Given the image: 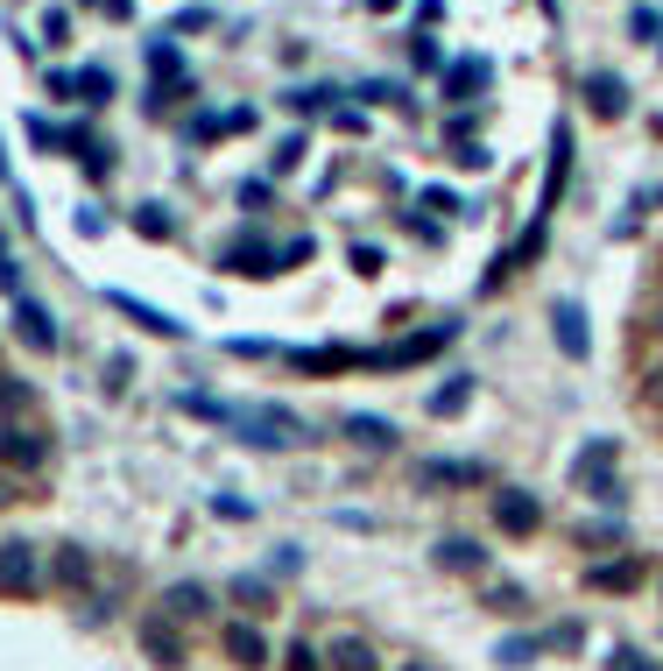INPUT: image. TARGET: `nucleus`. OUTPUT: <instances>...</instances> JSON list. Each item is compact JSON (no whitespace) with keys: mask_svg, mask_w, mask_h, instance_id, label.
<instances>
[{"mask_svg":"<svg viewBox=\"0 0 663 671\" xmlns=\"http://www.w3.org/2000/svg\"><path fill=\"white\" fill-rule=\"evenodd\" d=\"M226 431H240L248 445H311V424L304 417H290V410H276V403H233V424Z\"/></svg>","mask_w":663,"mask_h":671,"instance_id":"f257e3e1","label":"nucleus"},{"mask_svg":"<svg viewBox=\"0 0 663 671\" xmlns=\"http://www.w3.org/2000/svg\"><path fill=\"white\" fill-rule=\"evenodd\" d=\"M614 459H622V445H614V439H593V445L579 453V467H571V481H579L593 502H607V510L622 502V481H614Z\"/></svg>","mask_w":663,"mask_h":671,"instance_id":"f03ea898","label":"nucleus"},{"mask_svg":"<svg viewBox=\"0 0 663 671\" xmlns=\"http://www.w3.org/2000/svg\"><path fill=\"white\" fill-rule=\"evenodd\" d=\"M487 85H494L487 57H459V64L438 71V99H445V107H473V99H487Z\"/></svg>","mask_w":663,"mask_h":671,"instance_id":"7ed1b4c3","label":"nucleus"},{"mask_svg":"<svg viewBox=\"0 0 663 671\" xmlns=\"http://www.w3.org/2000/svg\"><path fill=\"white\" fill-rule=\"evenodd\" d=\"M14 339H22V347H36V354H57V339H64V333H57V311L50 304H43V297H14Z\"/></svg>","mask_w":663,"mask_h":671,"instance_id":"20e7f679","label":"nucleus"},{"mask_svg":"<svg viewBox=\"0 0 663 671\" xmlns=\"http://www.w3.org/2000/svg\"><path fill=\"white\" fill-rule=\"evenodd\" d=\"M551 339H557L565 361H586V354H593V333H586V304H579V297H557V304H551Z\"/></svg>","mask_w":663,"mask_h":671,"instance_id":"39448f33","label":"nucleus"},{"mask_svg":"<svg viewBox=\"0 0 663 671\" xmlns=\"http://www.w3.org/2000/svg\"><path fill=\"white\" fill-rule=\"evenodd\" d=\"M494 524H502L508 537H537V524H544V502H537L530 488H502V495H494Z\"/></svg>","mask_w":663,"mask_h":671,"instance_id":"423d86ee","label":"nucleus"},{"mask_svg":"<svg viewBox=\"0 0 663 671\" xmlns=\"http://www.w3.org/2000/svg\"><path fill=\"white\" fill-rule=\"evenodd\" d=\"M219 650H226L240 671H268V658H276V650H268V636L254 630V622H226V630H219Z\"/></svg>","mask_w":663,"mask_h":671,"instance_id":"0eeeda50","label":"nucleus"},{"mask_svg":"<svg viewBox=\"0 0 663 671\" xmlns=\"http://www.w3.org/2000/svg\"><path fill=\"white\" fill-rule=\"evenodd\" d=\"M565 184H571V128L557 121V128H551V170H544V205H537V219H551V213H557Z\"/></svg>","mask_w":663,"mask_h":671,"instance_id":"6e6552de","label":"nucleus"},{"mask_svg":"<svg viewBox=\"0 0 663 671\" xmlns=\"http://www.w3.org/2000/svg\"><path fill=\"white\" fill-rule=\"evenodd\" d=\"M451 339H459V319H445V325H424V333H410L402 347H388L382 361H388V368H417V361H431L438 347H451Z\"/></svg>","mask_w":663,"mask_h":671,"instance_id":"1a4fd4ad","label":"nucleus"},{"mask_svg":"<svg viewBox=\"0 0 663 671\" xmlns=\"http://www.w3.org/2000/svg\"><path fill=\"white\" fill-rule=\"evenodd\" d=\"M36 544H22V537H8L0 544V594H36Z\"/></svg>","mask_w":663,"mask_h":671,"instance_id":"9d476101","label":"nucleus"},{"mask_svg":"<svg viewBox=\"0 0 663 671\" xmlns=\"http://www.w3.org/2000/svg\"><path fill=\"white\" fill-rule=\"evenodd\" d=\"M579 93H586V107H593L600 121H622L628 113V79H614V71H586Z\"/></svg>","mask_w":663,"mask_h":671,"instance_id":"9b49d317","label":"nucleus"},{"mask_svg":"<svg viewBox=\"0 0 663 671\" xmlns=\"http://www.w3.org/2000/svg\"><path fill=\"white\" fill-rule=\"evenodd\" d=\"M205 615H213V587H198V579L162 587V622H205Z\"/></svg>","mask_w":663,"mask_h":671,"instance_id":"f8f14e48","label":"nucleus"},{"mask_svg":"<svg viewBox=\"0 0 663 671\" xmlns=\"http://www.w3.org/2000/svg\"><path fill=\"white\" fill-rule=\"evenodd\" d=\"M107 304L120 311V319H134V325H142V333H156V339H184V325H177L170 311L142 304V297H128V290H107Z\"/></svg>","mask_w":663,"mask_h":671,"instance_id":"ddd939ff","label":"nucleus"},{"mask_svg":"<svg viewBox=\"0 0 663 671\" xmlns=\"http://www.w3.org/2000/svg\"><path fill=\"white\" fill-rule=\"evenodd\" d=\"M219 268H240V276H276V248L254 241V233H240V241L219 248Z\"/></svg>","mask_w":663,"mask_h":671,"instance_id":"4468645a","label":"nucleus"},{"mask_svg":"<svg viewBox=\"0 0 663 671\" xmlns=\"http://www.w3.org/2000/svg\"><path fill=\"white\" fill-rule=\"evenodd\" d=\"M487 481V467H473V459H424L417 467V488H473Z\"/></svg>","mask_w":663,"mask_h":671,"instance_id":"2eb2a0df","label":"nucleus"},{"mask_svg":"<svg viewBox=\"0 0 663 671\" xmlns=\"http://www.w3.org/2000/svg\"><path fill=\"white\" fill-rule=\"evenodd\" d=\"M290 368H304V375H339V368H367V354H353V347H297Z\"/></svg>","mask_w":663,"mask_h":671,"instance_id":"dca6fc26","label":"nucleus"},{"mask_svg":"<svg viewBox=\"0 0 663 671\" xmlns=\"http://www.w3.org/2000/svg\"><path fill=\"white\" fill-rule=\"evenodd\" d=\"M0 459H8V467H43V459H50V439H36V431H22V424H0Z\"/></svg>","mask_w":663,"mask_h":671,"instance_id":"f3484780","label":"nucleus"},{"mask_svg":"<svg viewBox=\"0 0 663 671\" xmlns=\"http://www.w3.org/2000/svg\"><path fill=\"white\" fill-rule=\"evenodd\" d=\"M339 431H346V439H353V445H367V453H388V445L402 439V431L388 424V417H374V410H353V417H346Z\"/></svg>","mask_w":663,"mask_h":671,"instance_id":"a211bd4d","label":"nucleus"},{"mask_svg":"<svg viewBox=\"0 0 663 671\" xmlns=\"http://www.w3.org/2000/svg\"><path fill=\"white\" fill-rule=\"evenodd\" d=\"M85 579H93V551H85V544H57V559H50V587H71V594H79Z\"/></svg>","mask_w":663,"mask_h":671,"instance_id":"6ab92c4d","label":"nucleus"},{"mask_svg":"<svg viewBox=\"0 0 663 671\" xmlns=\"http://www.w3.org/2000/svg\"><path fill=\"white\" fill-rule=\"evenodd\" d=\"M325 664H332V671H382V658H374V644H367V636H332Z\"/></svg>","mask_w":663,"mask_h":671,"instance_id":"aec40b11","label":"nucleus"},{"mask_svg":"<svg viewBox=\"0 0 663 671\" xmlns=\"http://www.w3.org/2000/svg\"><path fill=\"white\" fill-rule=\"evenodd\" d=\"M142 650H148V658H156V664H184V636H177V622H142Z\"/></svg>","mask_w":663,"mask_h":671,"instance_id":"412c9836","label":"nucleus"},{"mask_svg":"<svg viewBox=\"0 0 663 671\" xmlns=\"http://www.w3.org/2000/svg\"><path fill=\"white\" fill-rule=\"evenodd\" d=\"M226 594H233L248 615H268L276 608V579H262V573H240V579H226Z\"/></svg>","mask_w":663,"mask_h":671,"instance_id":"4be33fe9","label":"nucleus"},{"mask_svg":"<svg viewBox=\"0 0 663 671\" xmlns=\"http://www.w3.org/2000/svg\"><path fill=\"white\" fill-rule=\"evenodd\" d=\"M438 565H445V573H480L487 551H480L473 537H438Z\"/></svg>","mask_w":663,"mask_h":671,"instance_id":"5701e85b","label":"nucleus"},{"mask_svg":"<svg viewBox=\"0 0 663 671\" xmlns=\"http://www.w3.org/2000/svg\"><path fill=\"white\" fill-rule=\"evenodd\" d=\"M636 579H642L636 559H614V565H593V573H586V587H593V594H628Z\"/></svg>","mask_w":663,"mask_h":671,"instance_id":"b1692460","label":"nucleus"},{"mask_svg":"<svg viewBox=\"0 0 663 671\" xmlns=\"http://www.w3.org/2000/svg\"><path fill=\"white\" fill-rule=\"evenodd\" d=\"M537 658H544V636H502V644H494V664L502 671H530Z\"/></svg>","mask_w":663,"mask_h":671,"instance_id":"393cba45","label":"nucleus"},{"mask_svg":"<svg viewBox=\"0 0 663 671\" xmlns=\"http://www.w3.org/2000/svg\"><path fill=\"white\" fill-rule=\"evenodd\" d=\"M332 99H346L339 85H297V93H282V107H290V113H325Z\"/></svg>","mask_w":663,"mask_h":671,"instance_id":"a878e982","label":"nucleus"},{"mask_svg":"<svg viewBox=\"0 0 663 671\" xmlns=\"http://www.w3.org/2000/svg\"><path fill=\"white\" fill-rule=\"evenodd\" d=\"M466 396H473V375H451L445 390H431V417H459Z\"/></svg>","mask_w":663,"mask_h":671,"instance_id":"bb28decb","label":"nucleus"},{"mask_svg":"<svg viewBox=\"0 0 663 671\" xmlns=\"http://www.w3.org/2000/svg\"><path fill=\"white\" fill-rule=\"evenodd\" d=\"M148 71H156V79H184V50H177V36L148 43Z\"/></svg>","mask_w":663,"mask_h":671,"instance_id":"cd10ccee","label":"nucleus"},{"mask_svg":"<svg viewBox=\"0 0 663 671\" xmlns=\"http://www.w3.org/2000/svg\"><path fill=\"white\" fill-rule=\"evenodd\" d=\"M79 99H85V107H107V99H113V71L85 64V71H79Z\"/></svg>","mask_w":663,"mask_h":671,"instance_id":"c85d7f7f","label":"nucleus"},{"mask_svg":"<svg viewBox=\"0 0 663 671\" xmlns=\"http://www.w3.org/2000/svg\"><path fill=\"white\" fill-rule=\"evenodd\" d=\"M191 99V71L184 79H156V93H148V113H170V107H184Z\"/></svg>","mask_w":663,"mask_h":671,"instance_id":"c756f323","label":"nucleus"},{"mask_svg":"<svg viewBox=\"0 0 663 671\" xmlns=\"http://www.w3.org/2000/svg\"><path fill=\"white\" fill-rule=\"evenodd\" d=\"M134 227H142L148 241H170V233H177V219H170V205H142V213H134Z\"/></svg>","mask_w":663,"mask_h":671,"instance_id":"7c9ffc66","label":"nucleus"},{"mask_svg":"<svg viewBox=\"0 0 663 671\" xmlns=\"http://www.w3.org/2000/svg\"><path fill=\"white\" fill-rule=\"evenodd\" d=\"M205 28H213V8H177L170 36H205Z\"/></svg>","mask_w":663,"mask_h":671,"instance_id":"2f4dec72","label":"nucleus"},{"mask_svg":"<svg viewBox=\"0 0 663 671\" xmlns=\"http://www.w3.org/2000/svg\"><path fill=\"white\" fill-rule=\"evenodd\" d=\"M28 142H36L43 156H50V148H64V128H50L43 113H28Z\"/></svg>","mask_w":663,"mask_h":671,"instance_id":"473e14b6","label":"nucleus"},{"mask_svg":"<svg viewBox=\"0 0 663 671\" xmlns=\"http://www.w3.org/2000/svg\"><path fill=\"white\" fill-rule=\"evenodd\" d=\"M297 163H304V134H282L276 142V177H290Z\"/></svg>","mask_w":663,"mask_h":671,"instance_id":"72a5a7b5","label":"nucleus"},{"mask_svg":"<svg viewBox=\"0 0 663 671\" xmlns=\"http://www.w3.org/2000/svg\"><path fill=\"white\" fill-rule=\"evenodd\" d=\"M579 537H586V544H622L628 530H622V516H600V524H586Z\"/></svg>","mask_w":663,"mask_h":671,"instance_id":"f704fd0d","label":"nucleus"},{"mask_svg":"<svg viewBox=\"0 0 663 671\" xmlns=\"http://www.w3.org/2000/svg\"><path fill=\"white\" fill-rule=\"evenodd\" d=\"M0 410H28V382L22 375H0Z\"/></svg>","mask_w":663,"mask_h":671,"instance_id":"c9c22d12","label":"nucleus"},{"mask_svg":"<svg viewBox=\"0 0 663 671\" xmlns=\"http://www.w3.org/2000/svg\"><path fill=\"white\" fill-rule=\"evenodd\" d=\"M85 177H113V148H107V142L85 148Z\"/></svg>","mask_w":663,"mask_h":671,"instance_id":"e433bc0d","label":"nucleus"},{"mask_svg":"<svg viewBox=\"0 0 663 671\" xmlns=\"http://www.w3.org/2000/svg\"><path fill=\"white\" fill-rule=\"evenodd\" d=\"M410 57H417L424 71H445V57H438V43H431V36H410Z\"/></svg>","mask_w":663,"mask_h":671,"instance_id":"4c0bfd02","label":"nucleus"},{"mask_svg":"<svg viewBox=\"0 0 663 671\" xmlns=\"http://www.w3.org/2000/svg\"><path fill=\"white\" fill-rule=\"evenodd\" d=\"M607 664H614V671H656V664H650V658H642V650H636V644H622V650H614V658H607Z\"/></svg>","mask_w":663,"mask_h":671,"instance_id":"58836bf2","label":"nucleus"},{"mask_svg":"<svg viewBox=\"0 0 663 671\" xmlns=\"http://www.w3.org/2000/svg\"><path fill=\"white\" fill-rule=\"evenodd\" d=\"M64 36H71V14L50 8V14H43V43H64Z\"/></svg>","mask_w":663,"mask_h":671,"instance_id":"ea45409f","label":"nucleus"},{"mask_svg":"<svg viewBox=\"0 0 663 671\" xmlns=\"http://www.w3.org/2000/svg\"><path fill=\"white\" fill-rule=\"evenodd\" d=\"M656 28H663L656 8H636V14H628V36H656Z\"/></svg>","mask_w":663,"mask_h":671,"instance_id":"a19ab883","label":"nucleus"},{"mask_svg":"<svg viewBox=\"0 0 663 671\" xmlns=\"http://www.w3.org/2000/svg\"><path fill=\"white\" fill-rule=\"evenodd\" d=\"M417 205H424V213H459V199H451L445 184H431V191H424V199H417Z\"/></svg>","mask_w":663,"mask_h":671,"instance_id":"79ce46f5","label":"nucleus"},{"mask_svg":"<svg viewBox=\"0 0 663 671\" xmlns=\"http://www.w3.org/2000/svg\"><path fill=\"white\" fill-rule=\"evenodd\" d=\"M290 671H325V658L311 644H290Z\"/></svg>","mask_w":663,"mask_h":671,"instance_id":"37998d69","label":"nucleus"},{"mask_svg":"<svg viewBox=\"0 0 663 671\" xmlns=\"http://www.w3.org/2000/svg\"><path fill=\"white\" fill-rule=\"evenodd\" d=\"M360 99H374V107H388V99H402V85H382V79H367V85H360Z\"/></svg>","mask_w":663,"mask_h":671,"instance_id":"c03bdc74","label":"nucleus"},{"mask_svg":"<svg viewBox=\"0 0 663 671\" xmlns=\"http://www.w3.org/2000/svg\"><path fill=\"white\" fill-rule=\"evenodd\" d=\"M451 156H459V163H466V170H487V163H494V156H487V148H480V142H466V148H451Z\"/></svg>","mask_w":663,"mask_h":671,"instance_id":"a18cd8bd","label":"nucleus"},{"mask_svg":"<svg viewBox=\"0 0 663 671\" xmlns=\"http://www.w3.org/2000/svg\"><path fill=\"white\" fill-rule=\"evenodd\" d=\"M50 93L57 99H79V71H50Z\"/></svg>","mask_w":663,"mask_h":671,"instance_id":"49530a36","label":"nucleus"},{"mask_svg":"<svg viewBox=\"0 0 663 671\" xmlns=\"http://www.w3.org/2000/svg\"><path fill=\"white\" fill-rule=\"evenodd\" d=\"M0 297H22V268H14L8 255H0Z\"/></svg>","mask_w":663,"mask_h":671,"instance_id":"de8ad7c7","label":"nucleus"},{"mask_svg":"<svg viewBox=\"0 0 663 671\" xmlns=\"http://www.w3.org/2000/svg\"><path fill=\"white\" fill-rule=\"evenodd\" d=\"M268 565H276V573H297V565H304V551H297V544H276V559H268Z\"/></svg>","mask_w":663,"mask_h":671,"instance_id":"09e8293b","label":"nucleus"},{"mask_svg":"<svg viewBox=\"0 0 663 671\" xmlns=\"http://www.w3.org/2000/svg\"><path fill=\"white\" fill-rule=\"evenodd\" d=\"M107 390H113V396L128 390V354H113V361H107Z\"/></svg>","mask_w":663,"mask_h":671,"instance_id":"8fccbe9b","label":"nucleus"},{"mask_svg":"<svg viewBox=\"0 0 663 671\" xmlns=\"http://www.w3.org/2000/svg\"><path fill=\"white\" fill-rule=\"evenodd\" d=\"M276 262H282V268H297V262H311V241H304V233H297V241H290V248H282V255H276Z\"/></svg>","mask_w":663,"mask_h":671,"instance_id":"3c124183","label":"nucleus"},{"mask_svg":"<svg viewBox=\"0 0 663 671\" xmlns=\"http://www.w3.org/2000/svg\"><path fill=\"white\" fill-rule=\"evenodd\" d=\"M487 608H522V587H487Z\"/></svg>","mask_w":663,"mask_h":671,"instance_id":"603ef678","label":"nucleus"},{"mask_svg":"<svg viewBox=\"0 0 663 671\" xmlns=\"http://www.w3.org/2000/svg\"><path fill=\"white\" fill-rule=\"evenodd\" d=\"M417 22H424V28H431V22H445V0H417Z\"/></svg>","mask_w":663,"mask_h":671,"instance_id":"864d4df0","label":"nucleus"},{"mask_svg":"<svg viewBox=\"0 0 663 671\" xmlns=\"http://www.w3.org/2000/svg\"><path fill=\"white\" fill-rule=\"evenodd\" d=\"M107 8V22H134V0H99Z\"/></svg>","mask_w":663,"mask_h":671,"instance_id":"5fc2aeb1","label":"nucleus"},{"mask_svg":"<svg viewBox=\"0 0 663 671\" xmlns=\"http://www.w3.org/2000/svg\"><path fill=\"white\" fill-rule=\"evenodd\" d=\"M367 8H374V14H396V8H402V0H367Z\"/></svg>","mask_w":663,"mask_h":671,"instance_id":"6e6d98bb","label":"nucleus"},{"mask_svg":"<svg viewBox=\"0 0 663 671\" xmlns=\"http://www.w3.org/2000/svg\"><path fill=\"white\" fill-rule=\"evenodd\" d=\"M650 403H663V368H656V375H650Z\"/></svg>","mask_w":663,"mask_h":671,"instance_id":"4d7b16f0","label":"nucleus"},{"mask_svg":"<svg viewBox=\"0 0 663 671\" xmlns=\"http://www.w3.org/2000/svg\"><path fill=\"white\" fill-rule=\"evenodd\" d=\"M537 8H544V22H557V0H537Z\"/></svg>","mask_w":663,"mask_h":671,"instance_id":"13d9d810","label":"nucleus"},{"mask_svg":"<svg viewBox=\"0 0 663 671\" xmlns=\"http://www.w3.org/2000/svg\"><path fill=\"white\" fill-rule=\"evenodd\" d=\"M8 502H14V488H8V481H0V510H8Z\"/></svg>","mask_w":663,"mask_h":671,"instance_id":"bf43d9fd","label":"nucleus"},{"mask_svg":"<svg viewBox=\"0 0 663 671\" xmlns=\"http://www.w3.org/2000/svg\"><path fill=\"white\" fill-rule=\"evenodd\" d=\"M402 671H431V664H402Z\"/></svg>","mask_w":663,"mask_h":671,"instance_id":"052dcab7","label":"nucleus"},{"mask_svg":"<svg viewBox=\"0 0 663 671\" xmlns=\"http://www.w3.org/2000/svg\"><path fill=\"white\" fill-rule=\"evenodd\" d=\"M656 36H663V28H656ZM656 50H663V43H656Z\"/></svg>","mask_w":663,"mask_h":671,"instance_id":"680f3d73","label":"nucleus"}]
</instances>
